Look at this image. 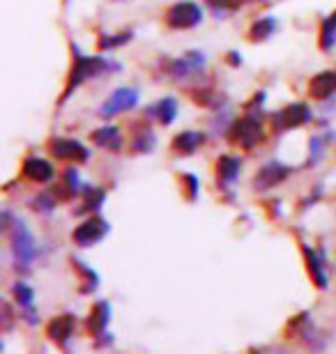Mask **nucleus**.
Instances as JSON below:
<instances>
[{"instance_id":"obj_1","label":"nucleus","mask_w":336,"mask_h":354,"mask_svg":"<svg viewBox=\"0 0 336 354\" xmlns=\"http://www.w3.org/2000/svg\"><path fill=\"white\" fill-rule=\"evenodd\" d=\"M109 69H113V65H111V62H106L104 58H83V55H78L76 62H74V69H71L67 95L71 92V88H78L83 81L95 79V76L109 72Z\"/></svg>"},{"instance_id":"obj_2","label":"nucleus","mask_w":336,"mask_h":354,"mask_svg":"<svg viewBox=\"0 0 336 354\" xmlns=\"http://www.w3.org/2000/svg\"><path fill=\"white\" fill-rule=\"evenodd\" d=\"M203 21V10L191 0H184V3H175L168 10V26L177 28V30H189V28H196Z\"/></svg>"},{"instance_id":"obj_3","label":"nucleus","mask_w":336,"mask_h":354,"mask_svg":"<svg viewBox=\"0 0 336 354\" xmlns=\"http://www.w3.org/2000/svg\"><path fill=\"white\" fill-rule=\"evenodd\" d=\"M12 251H14L17 263H21V265H30L35 260V256H37V244H35V237L30 235V230L26 228L24 221L14 223Z\"/></svg>"},{"instance_id":"obj_4","label":"nucleus","mask_w":336,"mask_h":354,"mask_svg":"<svg viewBox=\"0 0 336 354\" xmlns=\"http://www.w3.org/2000/svg\"><path fill=\"white\" fill-rule=\"evenodd\" d=\"M233 140L242 147H247V150H251L254 145H258L263 138H265V133H263V124L260 120H256L251 115L242 118L235 122L233 127Z\"/></svg>"},{"instance_id":"obj_5","label":"nucleus","mask_w":336,"mask_h":354,"mask_svg":"<svg viewBox=\"0 0 336 354\" xmlns=\"http://www.w3.org/2000/svg\"><path fill=\"white\" fill-rule=\"evenodd\" d=\"M311 120V109L306 104H290L285 106L283 111L274 113L272 122H274V129L276 131H288V129H295V127H302Z\"/></svg>"},{"instance_id":"obj_6","label":"nucleus","mask_w":336,"mask_h":354,"mask_svg":"<svg viewBox=\"0 0 336 354\" xmlns=\"http://www.w3.org/2000/svg\"><path fill=\"white\" fill-rule=\"evenodd\" d=\"M109 228L111 225L104 221V218L99 216H92L88 221H83L78 228L74 230V235L71 239L78 244V246H95L97 242H102V239L109 235Z\"/></svg>"},{"instance_id":"obj_7","label":"nucleus","mask_w":336,"mask_h":354,"mask_svg":"<svg viewBox=\"0 0 336 354\" xmlns=\"http://www.w3.org/2000/svg\"><path fill=\"white\" fill-rule=\"evenodd\" d=\"M136 104H139V92L134 88H118L109 99H106L102 109H99V115L113 118V115H118V113L132 111Z\"/></svg>"},{"instance_id":"obj_8","label":"nucleus","mask_w":336,"mask_h":354,"mask_svg":"<svg viewBox=\"0 0 336 354\" xmlns=\"http://www.w3.org/2000/svg\"><path fill=\"white\" fill-rule=\"evenodd\" d=\"M290 175V168L278 164V161H269V164H265L258 171V175H256V189H272L276 187V184H281L285 177Z\"/></svg>"},{"instance_id":"obj_9","label":"nucleus","mask_w":336,"mask_h":354,"mask_svg":"<svg viewBox=\"0 0 336 354\" xmlns=\"http://www.w3.org/2000/svg\"><path fill=\"white\" fill-rule=\"evenodd\" d=\"M309 95L318 102H327L336 95V72H320L309 83Z\"/></svg>"},{"instance_id":"obj_10","label":"nucleus","mask_w":336,"mask_h":354,"mask_svg":"<svg viewBox=\"0 0 336 354\" xmlns=\"http://www.w3.org/2000/svg\"><path fill=\"white\" fill-rule=\"evenodd\" d=\"M203 67H205V55L201 51H189L184 58L173 60V65H170V74H173L175 79H184V76H189V74L201 72Z\"/></svg>"},{"instance_id":"obj_11","label":"nucleus","mask_w":336,"mask_h":354,"mask_svg":"<svg viewBox=\"0 0 336 354\" xmlns=\"http://www.w3.org/2000/svg\"><path fill=\"white\" fill-rule=\"evenodd\" d=\"M51 150L55 157L60 159H71V161H88L90 152L85 150V147L78 143L74 138H58L51 143Z\"/></svg>"},{"instance_id":"obj_12","label":"nucleus","mask_w":336,"mask_h":354,"mask_svg":"<svg viewBox=\"0 0 336 354\" xmlns=\"http://www.w3.org/2000/svg\"><path fill=\"white\" fill-rule=\"evenodd\" d=\"M24 175L28 180L37 182V184H44V182H51L55 177L53 166L48 164L46 159H39V157H30L24 161Z\"/></svg>"},{"instance_id":"obj_13","label":"nucleus","mask_w":336,"mask_h":354,"mask_svg":"<svg viewBox=\"0 0 336 354\" xmlns=\"http://www.w3.org/2000/svg\"><path fill=\"white\" fill-rule=\"evenodd\" d=\"M205 143V133L203 131H182L173 138V150L180 154H191Z\"/></svg>"},{"instance_id":"obj_14","label":"nucleus","mask_w":336,"mask_h":354,"mask_svg":"<svg viewBox=\"0 0 336 354\" xmlns=\"http://www.w3.org/2000/svg\"><path fill=\"white\" fill-rule=\"evenodd\" d=\"M92 140H95V145L104 147V150H120L123 147V136H120V129L118 127H102V129L92 131Z\"/></svg>"},{"instance_id":"obj_15","label":"nucleus","mask_w":336,"mask_h":354,"mask_svg":"<svg viewBox=\"0 0 336 354\" xmlns=\"http://www.w3.org/2000/svg\"><path fill=\"white\" fill-rule=\"evenodd\" d=\"M71 331H74V317L71 315H60L48 324V338L55 341L58 345H65L69 341Z\"/></svg>"},{"instance_id":"obj_16","label":"nucleus","mask_w":336,"mask_h":354,"mask_svg":"<svg viewBox=\"0 0 336 354\" xmlns=\"http://www.w3.org/2000/svg\"><path fill=\"white\" fill-rule=\"evenodd\" d=\"M148 113L152 118L159 120L161 124H173V120L177 115V102L173 97H163L161 102H157L154 106H150Z\"/></svg>"},{"instance_id":"obj_17","label":"nucleus","mask_w":336,"mask_h":354,"mask_svg":"<svg viewBox=\"0 0 336 354\" xmlns=\"http://www.w3.org/2000/svg\"><path fill=\"white\" fill-rule=\"evenodd\" d=\"M109 320H111V306L106 301H97L95 308L90 310V320H88L90 331L92 334H104Z\"/></svg>"},{"instance_id":"obj_18","label":"nucleus","mask_w":336,"mask_h":354,"mask_svg":"<svg viewBox=\"0 0 336 354\" xmlns=\"http://www.w3.org/2000/svg\"><path fill=\"white\" fill-rule=\"evenodd\" d=\"M240 168H242V161L238 157H221L217 161V173H219V180L221 182H226V184H231L235 182L240 177Z\"/></svg>"},{"instance_id":"obj_19","label":"nucleus","mask_w":336,"mask_h":354,"mask_svg":"<svg viewBox=\"0 0 336 354\" xmlns=\"http://www.w3.org/2000/svg\"><path fill=\"white\" fill-rule=\"evenodd\" d=\"M334 41H336V12L332 17L325 19L323 30H320V48H323V51H330L334 46Z\"/></svg>"},{"instance_id":"obj_20","label":"nucleus","mask_w":336,"mask_h":354,"mask_svg":"<svg viewBox=\"0 0 336 354\" xmlns=\"http://www.w3.org/2000/svg\"><path fill=\"white\" fill-rule=\"evenodd\" d=\"M304 253H306V260H309V269H311L313 279H316V283L320 288H325L327 286V274L323 269V260H320L318 253L311 251V249H304Z\"/></svg>"},{"instance_id":"obj_21","label":"nucleus","mask_w":336,"mask_h":354,"mask_svg":"<svg viewBox=\"0 0 336 354\" xmlns=\"http://www.w3.org/2000/svg\"><path fill=\"white\" fill-rule=\"evenodd\" d=\"M276 30V21L274 19H260V21H256V24L251 26V39L256 41H263V39H269L272 37V32Z\"/></svg>"},{"instance_id":"obj_22","label":"nucleus","mask_w":336,"mask_h":354,"mask_svg":"<svg viewBox=\"0 0 336 354\" xmlns=\"http://www.w3.org/2000/svg\"><path fill=\"white\" fill-rule=\"evenodd\" d=\"M106 201V194L102 189H88L85 191V205H83V209H88V212H92V209H99V205H102Z\"/></svg>"},{"instance_id":"obj_23","label":"nucleus","mask_w":336,"mask_h":354,"mask_svg":"<svg viewBox=\"0 0 336 354\" xmlns=\"http://www.w3.org/2000/svg\"><path fill=\"white\" fill-rule=\"evenodd\" d=\"M14 297H17V301H19L24 308H30L35 292H33V288H28V286H26V283H17V286H14Z\"/></svg>"},{"instance_id":"obj_24","label":"nucleus","mask_w":336,"mask_h":354,"mask_svg":"<svg viewBox=\"0 0 336 354\" xmlns=\"http://www.w3.org/2000/svg\"><path fill=\"white\" fill-rule=\"evenodd\" d=\"M323 154H325V140L320 136H313L311 138V159H309V164H318V161L323 159Z\"/></svg>"},{"instance_id":"obj_25","label":"nucleus","mask_w":336,"mask_h":354,"mask_svg":"<svg viewBox=\"0 0 336 354\" xmlns=\"http://www.w3.org/2000/svg\"><path fill=\"white\" fill-rule=\"evenodd\" d=\"M53 207H55V201L51 196H46V194H39L33 201V209L35 212H53Z\"/></svg>"},{"instance_id":"obj_26","label":"nucleus","mask_w":336,"mask_h":354,"mask_svg":"<svg viewBox=\"0 0 336 354\" xmlns=\"http://www.w3.org/2000/svg\"><path fill=\"white\" fill-rule=\"evenodd\" d=\"M132 37V32H123V35H116V37H102V41H99V46L102 48H111V46H120L125 44L127 39Z\"/></svg>"}]
</instances>
